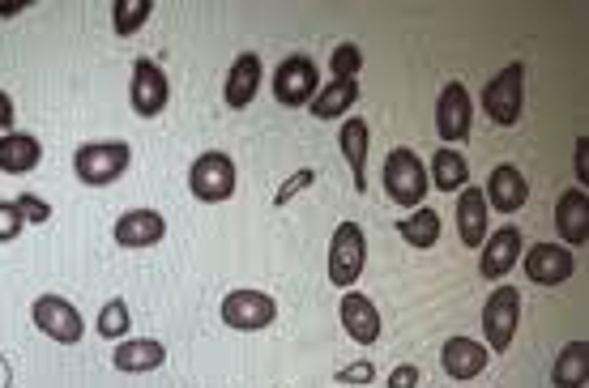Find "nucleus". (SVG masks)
Listing matches in <instances>:
<instances>
[{"instance_id": "obj_9", "label": "nucleus", "mask_w": 589, "mask_h": 388, "mask_svg": "<svg viewBox=\"0 0 589 388\" xmlns=\"http://www.w3.org/2000/svg\"><path fill=\"white\" fill-rule=\"evenodd\" d=\"M277 316V304L274 295H265V290H231L227 299H223V320L239 329V333H257V329H270Z\"/></svg>"}, {"instance_id": "obj_10", "label": "nucleus", "mask_w": 589, "mask_h": 388, "mask_svg": "<svg viewBox=\"0 0 589 388\" xmlns=\"http://www.w3.org/2000/svg\"><path fill=\"white\" fill-rule=\"evenodd\" d=\"M471 94H466V85L462 81H449L444 90H440V99H435V133H440V141H466L471 137Z\"/></svg>"}, {"instance_id": "obj_15", "label": "nucleus", "mask_w": 589, "mask_h": 388, "mask_svg": "<svg viewBox=\"0 0 589 388\" xmlns=\"http://www.w3.org/2000/svg\"><path fill=\"white\" fill-rule=\"evenodd\" d=\"M487 358H491V350L474 342V338H449L440 350V367H444L449 380H478Z\"/></svg>"}, {"instance_id": "obj_7", "label": "nucleus", "mask_w": 589, "mask_h": 388, "mask_svg": "<svg viewBox=\"0 0 589 388\" xmlns=\"http://www.w3.org/2000/svg\"><path fill=\"white\" fill-rule=\"evenodd\" d=\"M316 85H320V73H316L313 56H304V52L286 56L274 69V99L282 107H308L316 99Z\"/></svg>"}, {"instance_id": "obj_13", "label": "nucleus", "mask_w": 589, "mask_h": 388, "mask_svg": "<svg viewBox=\"0 0 589 388\" xmlns=\"http://www.w3.org/2000/svg\"><path fill=\"white\" fill-rule=\"evenodd\" d=\"M521 252H525V239L517 227H500L496 235H487L483 239V256H478V273L487 277V282H500L505 273H512V265L521 261Z\"/></svg>"}, {"instance_id": "obj_20", "label": "nucleus", "mask_w": 589, "mask_h": 388, "mask_svg": "<svg viewBox=\"0 0 589 388\" xmlns=\"http://www.w3.org/2000/svg\"><path fill=\"white\" fill-rule=\"evenodd\" d=\"M257 90H261V56L257 52H243L236 65H231V73H227L223 99H227L231 112H243L257 99Z\"/></svg>"}, {"instance_id": "obj_12", "label": "nucleus", "mask_w": 589, "mask_h": 388, "mask_svg": "<svg viewBox=\"0 0 589 388\" xmlns=\"http://www.w3.org/2000/svg\"><path fill=\"white\" fill-rule=\"evenodd\" d=\"M128 99H133V112L137 116H162L167 99H171V85H167V73L158 69L155 60H137L133 69V81H128Z\"/></svg>"}, {"instance_id": "obj_4", "label": "nucleus", "mask_w": 589, "mask_h": 388, "mask_svg": "<svg viewBox=\"0 0 589 388\" xmlns=\"http://www.w3.org/2000/svg\"><path fill=\"white\" fill-rule=\"evenodd\" d=\"M517 324H521V295L517 286H496L483 304V338L496 354H505L517 338Z\"/></svg>"}, {"instance_id": "obj_14", "label": "nucleus", "mask_w": 589, "mask_h": 388, "mask_svg": "<svg viewBox=\"0 0 589 388\" xmlns=\"http://www.w3.org/2000/svg\"><path fill=\"white\" fill-rule=\"evenodd\" d=\"M338 316H342V329H347V338H351L354 346H376V342H381V329H385V324H381V311H376V304H372L367 295L347 290Z\"/></svg>"}, {"instance_id": "obj_35", "label": "nucleus", "mask_w": 589, "mask_h": 388, "mask_svg": "<svg viewBox=\"0 0 589 388\" xmlns=\"http://www.w3.org/2000/svg\"><path fill=\"white\" fill-rule=\"evenodd\" d=\"M419 385V367L415 363H397L389 372V388H415Z\"/></svg>"}, {"instance_id": "obj_1", "label": "nucleus", "mask_w": 589, "mask_h": 388, "mask_svg": "<svg viewBox=\"0 0 589 388\" xmlns=\"http://www.w3.org/2000/svg\"><path fill=\"white\" fill-rule=\"evenodd\" d=\"M428 189H432V184H428V167L419 162V155L406 150V146L389 150V158H385V193H389L393 205L419 209Z\"/></svg>"}, {"instance_id": "obj_39", "label": "nucleus", "mask_w": 589, "mask_h": 388, "mask_svg": "<svg viewBox=\"0 0 589 388\" xmlns=\"http://www.w3.org/2000/svg\"><path fill=\"white\" fill-rule=\"evenodd\" d=\"M26 4H31V0H18V4H0V18H18Z\"/></svg>"}, {"instance_id": "obj_37", "label": "nucleus", "mask_w": 589, "mask_h": 388, "mask_svg": "<svg viewBox=\"0 0 589 388\" xmlns=\"http://www.w3.org/2000/svg\"><path fill=\"white\" fill-rule=\"evenodd\" d=\"M586 150H589V141L581 137V141H577V175H581V184H586Z\"/></svg>"}, {"instance_id": "obj_27", "label": "nucleus", "mask_w": 589, "mask_h": 388, "mask_svg": "<svg viewBox=\"0 0 589 388\" xmlns=\"http://www.w3.org/2000/svg\"><path fill=\"white\" fill-rule=\"evenodd\" d=\"M397 235H401L410 248H435V239H440V214L419 205L410 218L397 222Z\"/></svg>"}, {"instance_id": "obj_28", "label": "nucleus", "mask_w": 589, "mask_h": 388, "mask_svg": "<svg viewBox=\"0 0 589 388\" xmlns=\"http://www.w3.org/2000/svg\"><path fill=\"white\" fill-rule=\"evenodd\" d=\"M150 13H155V0H116L112 4V26H116L120 39H128L150 22Z\"/></svg>"}, {"instance_id": "obj_2", "label": "nucleus", "mask_w": 589, "mask_h": 388, "mask_svg": "<svg viewBox=\"0 0 589 388\" xmlns=\"http://www.w3.org/2000/svg\"><path fill=\"white\" fill-rule=\"evenodd\" d=\"M128 162H133V150L124 141H90V146H81L73 155V171H78L81 184L107 189V184H116L120 175L128 171Z\"/></svg>"}, {"instance_id": "obj_34", "label": "nucleus", "mask_w": 589, "mask_h": 388, "mask_svg": "<svg viewBox=\"0 0 589 388\" xmlns=\"http://www.w3.org/2000/svg\"><path fill=\"white\" fill-rule=\"evenodd\" d=\"M313 184H316V171H295V175H291V180H286V184L274 193V205H286L291 196L304 193V189H313Z\"/></svg>"}, {"instance_id": "obj_36", "label": "nucleus", "mask_w": 589, "mask_h": 388, "mask_svg": "<svg viewBox=\"0 0 589 388\" xmlns=\"http://www.w3.org/2000/svg\"><path fill=\"white\" fill-rule=\"evenodd\" d=\"M13 99H9V94H4V90H0V137H4V133H13Z\"/></svg>"}, {"instance_id": "obj_17", "label": "nucleus", "mask_w": 589, "mask_h": 388, "mask_svg": "<svg viewBox=\"0 0 589 388\" xmlns=\"http://www.w3.org/2000/svg\"><path fill=\"white\" fill-rule=\"evenodd\" d=\"M162 363H167V346L158 338H124L112 350V367L124 376H146V372H158Z\"/></svg>"}, {"instance_id": "obj_21", "label": "nucleus", "mask_w": 589, "mask_h": 388, "mask_svg": "<svg viewBox=\"0 0 589 388\" xmlns=\"http://www.w3.org/2000/svg\"><path fill=\"white\" fill-rule=\"evenodd\" d=\"M457 235L466 248H483L487 239V196L478 193V184H466L457 196Z\"/></svg>"}, {"instance_id": "obj_5", "label": "nucleus", "mask_w": 589, "mask_h": 388, "mask_svg": "<svg viewBox=\"0 0 589 388\" xmlns=\"http://www.w3.org/2000/svg\"><path fill=\"white\" fill-rule=\"evenodd\" d=\"M367 265V239L359 222H342L329 239V282L333 286H354Z\"/></svg>"}, {"instance_id": "obj_24", "label": "nucleus", "mask_w": 589, "mask_h": 388, "mask_svg": "<svg viewBox=\"0 0 589 388\" xmlns=\"http://www.w3.org/2000/svg\"><path fill=\"white\" fill-rule=\"evenodd\" d=\"M589 380V342H568L551 367V388H586Z\"/></svg>"}, {"instance_id": "obj_18", "label": "nucleus", "mask_w": 589, "mask_h": 388, "mask_svg": "<svg viewBox=\"0 0 589 388\" xmlns=\"http://www.w3.org/2000/svg\"><path fill=\"white\" fill-rule=\"evenodd\" d=\"M167 235V218L158 209H128L124 218H116V243L120 248H155Z\"/></svg>"}, {"instance_id": "obj_3", "label": "nucleus", "mask_w": 589, "mask_h": 388, "mask_svg": "<svg viewBox=\"0 0 589 388\" xmlns=\"http://www.w3.org/2000/svg\"><path fill=\"white\" fill-rule=\"evenodd\" d=\"M521 99H525V65L521 60L505 65L496 78L483 85V112L500 128H512L521 119Z\"/></svg>"}, {"instance_id": "obj_38", "label": "nucleus", "mask_w": 589, "mask_h": 388, "mask_svg": "<svg viewBox=\"0 0 589 388\" xmlns=\"http://www.w3.org/2000/svg\"><path fill=\"white\" fill-rule=\"evenodd\" d=\"M0 388H13V367H9L4 354H0Z\"/></svg>"}, {"instance_id": "obj_19", "label": "nucleus", "mask_w": 589, "mask_h": 388, "mask_svg": "<svg viewBox=\"0 0 589 388\" xmlns=\"http://www.w3.org/2000/svg\"><path fill=\"white\" fill-rule=\"evenodd\" d=\"M487 205L491 209H500V214H517L525 201H530V184H525V175L512 167V162H505V167H496L491 175H487Z\"/></svg>"}, {"instance_id": "obj_26", "label": "nucleus", "mask_w": 589, "mask_h": 388, "mask_svg": "<svg viewBox=\"0 0 589 388\" xmlns=\"http://www.w3.org/2000/svg\"><path fill=\"white\" fill-rule=\"evenodd\" d=\"M354 99H359V81H329L308 107H313L316 119H338L351 112Z\"/></svg>"}, {"instance_id": "obj_23", "label": "nucleus", "mask_w": 589, "mask_h": 388, "mask_svg": "<svg viewBox=\"0 0 589 388\" xmlns=\"http://www.w3.org/2000/svg\"><path fill=\"white\" fill-rule=\"evenodd\" d=\"M338 150H342V155H347V162H351L354 189H359V193H367V124H363L359 116L342 124Z\"/></svg>"}, {"instance_id": "obj_30", "label": "nucleus", "mask_w": 589, "mask_h": 388, "mask_svg": "<svg viewBox=\"0 0 589 388\" xmlns=\"http://www.w3.org/2000/svg\"><path fill=\"white\" fill-rule=\"evenodd\" d=\"M329 69H333V81H354V73L363 69V52H359V43H338L333 56H329Z\"/></svg>"}, {"instance_id": "obj_22", "label": "nucleus", "mask_w": 589, "mask_h": 388, "mask_svg": "<svg viewBox=\"0 0 589 388\" xmlns=\"http://www.w3.org/2000/svg\"><path fill=\"white\" fill-rule=\"evenodd\" d=\"M39 162H43L39 137H31V133H4L0 137V171L4 175H26Z\"/></svg>"}, {"instance_id": "obj_33", "label": "nucleus", "mask_w": 589, "mask_h": 388, "mask_svg": "<svg viewBox=\"0 0 589 388\" xmlns=\"http://www.w3.org/2000/svg\"><path fill=\"white\" fill-rule=\"evenodd\" d=\"M372 380H376L372 358H354L351 367H342V372H338V385H372Z\"/></svg>"}, {"instance_id": "obj_6", "label": "nucleus", "mask_w": 589, "mask_h": 388, "mask_svg": "<svg viewBox=\"0 0 589 388\" xmlns=\"http://www.w3.org/2000/svg\"><path fill=\"white\" fill-rule=\"evenodd\" d=\"M31 320H35V329H39L43 338H52L60 346H78L81 333H86L81 311L69 299H60V295H39L35 308H31Z\"/></svg>"}, {"instance_id": "obj_31", "label": "nucleus", "mask_w": 589, "mask_h": 388, "mask_svg": "<svg viewBox=\"0 0 589 388\" xmlns=\"http://www.w3.org/2000/svg\"><path fill=\"white\" fill-rule=\"evenodd\" d=\"M22 231H26V218H22L18 201H0V243L18 239V235H22Z\"/></svg>"}, {"instance_id": "obj_11", "label": "nucleus", "mask_w": 589, "mask_h": 388, "mask_svg": "<svg viewBox=\"0 0 589 388\" xmlns=\"http://www.w3.org/2000/svg\"><path fill=\"white\" fill-rule=\"evenodd\" d=\"M521 261H525V277L539 282V286H559L577 270L573 248H564V243H534V248L521 252Z\"/></svg>"}, {"instance_id": "obj_8", "label": "nucleus", "mask_w": 589, "mask_h": 388, "mask_svg": "<svg viewBox=\"0 0 589 388\" xmlns=\"http://www.w3.org/2000/svg\"><path fill=\"white\" fill-rule=\"evenodd\" d=\"M189 189H193V196L205 201V205L231 201V193H236V162L227 155H218V150L201 155L193 162V171H189Z\"/></svg>"}, {"instance_id": "obj_25", "label": "nucleus", "mask_w": 589, "mask_h": 388, "mask_svg": "<svg viewBox=\"0 0 589 388\" xmlns=\"http://www.w3.org/2000/svg\"><path fill=\"white\" fill-rule=\"evenodd\" d=\"M428 184L440 189V193H462V189L471 184V167H466V158L457 155V150H435L432 180H428Z\"/></svg>"}, {"instance_id": "obj_32", "label": "nucleus", "mask_w": 589, "mask_h": 388, "mask_svg": "<svg viewBox=\"0 0 589 388\" xmlns=\"http://www.w3.org/2000/svg\"><path fill=\"white\" fill-rule=\"evenodd\" d=\"M18 209H22V218H26V222H35V227H43V222L52 218V205H47L43 196H35V193L18 196Z\"/></svg>"}, {"instance_id": "obj_29", "label": "nucleus", "mask_w": 589, "mask_h": 388, "mask_svg": "<svg viewBox=\"0 0 589 388\" xmlns=\"http://www.w3.org/2000/svg\"><path fill=\"white\" fill-rule=\"evenodd\" d=\"M94 329H99V338L124 342V333H128V304L124 299H107L103 311H99V320H94Z\"/></svg>"}, {"instance_id": "obj_16", "label": "nucleus", "mask_w": 589, "mask_h": 388, "mask_svg": "<svg viewBox=\"0 0 589 388\" xmlns=\"http://www.w3.org/2000/svg\"><path fill=\"white\" fill-rule=\"evenodd\" d=\"M555 231L564 248H586L589 243V196L586 189H568L555 205Z\"/></svg>"}]
</instances>
